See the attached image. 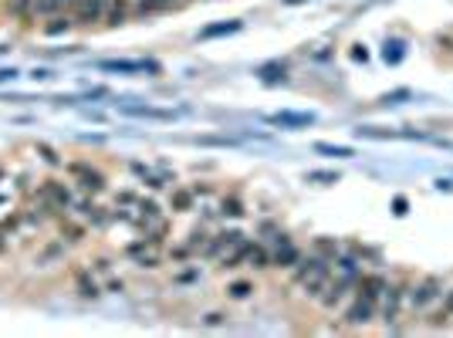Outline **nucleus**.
Listing matches in <instances>:
<instances>
[{"label":"nucleus","mask_w":453,"mask_h":338,"mask_svg":"<svg viewBox=\"0 0 453 338\" xmlns=\"http://www.w3.org/2000/svg\"><path fill=\"white\" fill-rule=\"evenodd\" d=\"M331 281V261H325V257H318V254H301V261L295 264V284H301L305 288V294H312V298H322V291L329 288Z\"/></svg>","instance_id":"nucleus-1"},{"label":"nucleus","mask_w":453,"mask_h":338,"mask_svg":"<svg viewBox=\"0 0 453 338\" xmlns=\"http://www.w3.org/2000/svg\"><path fill=\"white\" fill-rule=\"evenodd\" d=\"M440 294H443V277L430 274V277H423L413 291H406V305L413 311H426L433 301H440Z\"/></svg>","instance_id":"nucleus-2"},{"label":"nucleus","mask_w":453,"mask_h":338,"mask_svg":"<svg viewBox=\"0 0 453 338\" xmlns=\"http://www.w3.org/2000/svg\"><path fill=\"white\" fill-rule=\"evenodd\" d=\"M403 305H406V284H386V291H382V322H386V328L399 322Z\"/></svg>","instance_id":"nucleus-3"},{"label":"nucleus","mask_w":453,"mask_h":338,"mask_svg":"<svg viewBox=\"0 0 453 338\" xmlns=\"http://www.w3.org/2000/svg\"><path fill=\"white\" fill-rule=\"evenodd\" d=\"M37 197L45 200V210H71V193L58 180H45L41 190H37Z\"/></svg>","instance_id":"nucleus-4"},{"label":"nucleus","mask_w":453,"mask_h":338,"mask_svg":"<svg viewBox=\"0 0 453 338\" xmlns=\"http://www.w3.org/2000/svg\"><path fill=\"white\" fill-rule=\"evenodd\" d=\"M75 24H81V28H88V24H95V21H105V11H109V0H75Z\"/></svg>","instance_id":"nucleus-5"},{"label":"nucleus","mask_w":453,"mask_h":338,"mask_svg":"<svg viewBox=\"0 0 453 338\" xmlns=\"http://www.w3.org/2000/svg\"><path fill=\"white\" fill-rule=\"evenodd\" d=\"M68 173L78 176V186L85 193H102V190H105V176H102L98 169H92L88 163H68Z\"/></svg>","instance_id":"nucleus-6"},{"label":"nucleus","mask_w":453,"mask_h":338,"mask_svg":"<svg viewBox=\"0 0 453 338\" xmlns=\"http://www.w3.org/2000/svg\"><path fill=\"white\" fill-rule=\"evenodd\" d=\"M375 315V301H369V298H355L352 305H348V311H345V325L348 328H359V325H369Z\"/></svg>","instance_id":"nucleus-7"},{"label":"nucleus","mask_w":453,"mask_h":338,"mask_svg":"<svg viewBox=\"0 0 453 338\" xmlns=\"http://www.w3.org/2000/svg\"><path fill=\"white\" fill-rule=\"evenodd\" d=\"M244 240V233H237V231H227V233H217V240H210V244L204 247V254L206 257H220L223 250H234L237 244Z\"/></svg>","instance_id":"nucleus-8"},{"label":"nucleus","mask_w":453,"mask_h":338,"mask_svg":"<svg viewBox=\"0 0 453 338\" xmlns=\"http://www.w3.org/2000/svg\"><path fill=\"white\" fill-rule=\"evenodd\" d=\"M386 284H389V281H386L382 274H362L355 288L362 291V298H369V301H379V298H382V291H386Z\"/></svg>","instance_id":"nucleus-9"},{"label":"nucleus","mask_w":453,"mask_h":338,"mask_svg":"<svg viewBox=\"0 0 453 338\" xmlns=\"http://www.w3.org/2000/svg\"><path fill=\"white\" fill-rule=\"evenodd\" d=\"M102 71H119V75H136V71H159L153 62H102Z\"/></svg>","instance_id":"nucleus-10"},{"label":"nucleus","mask_w":453,"mask_h":338,"mask_svg":"<svg viewBox=\"0 0 453 338\" xmlns=\"http://www.w3.org/2000/svg\"><path fill=\"white\" fill-rule=\"evenodd\" d=\"M75 291H78L81 298H92L95 301V298H102V294H105V288L92 277V271H78V274H75Z\"/></svg>","instance_id":"nucleus-11"},{"label":"nucleus","mask_w":453,"mask_h":338,"mask_svg":"<svg viewBox=\"0 0 453 338\" xmlns=\"http://www.w3.org/2000/svg\"><path fill=\"white\" fill-rule=\"evenodd\" d=\"M129 14H132L129 0H109V11H105V24H109V28H119V24H125V21H129Z\"/></svg>","instance_id":"nucleus-12"},{"label":"nucleus","mask_w":453,"mask_h":338,"mask_svg":"<svg viewBox=\"0 0 453 338\" xmlns=\"http://www.w3.org/2000/svg\"><path fill=\"white\" fill-rule=\"evenodd\" d=\"M298 261H301V250L288 240V244H281L278 247V254L271 257V267H295Z\"/></svg>","instance_id":"nucleus-13"},{"label":"nucleus","mask_w":453,"mask_h":338,"mask_svg":"<svg viewBox=\"0 0 453 338\" xmlns=\"http://www.w3.org/2000/svg\"><path fill=\"white\" fill-rule=\"evenodd\" d=\"M64 7H75V0H34V17H51V14H61Z\"/></svg>","instance_id":"nucleus-14"},{"label":"nucleus","mask_w":453,"mask_h":338,"mask_svg":"<svg viewBox=\"0 0 453 338\" xmlns=\"http://www.w3.org/2000/svg\"><path fill=\"white\" fill-rule=\"evenodd\" d=\"M271 122L274 125H312L314 115L312 112H278V115H271Z\"/></svg>","instance_id":"nucleus-15"},{"label":"nucleus","mask_w":453,"mask_h":338,"mask_svg":"<svg viewBox=\"0 0 453 338\" xmlns=\"http://www.w3.org/2000/svg\"><path fill=\"white\" fill-rule=\"evenodd\" d=\"M247 267H254V271H264V267H271V254H267L264 247H257V244H250L247 247Z\"/></svg>","instance_id":"nucleus-16"},{"label":"nucleus","mask_w":453,"mask_h":338,"mask_svg":"<svg viewBox=\"0 0 453 338\" xmlns=\"http://www.w3.org/2000/svg\"><path fill=\"white\" fill-rule=\"evenodd\" d=\"M172 4H180V0H136V14H156V11H166V7H172Z\"/></svg>","instance_id":"nucleus-17"},{"label":"nucleus","mask_w":453,"mask_h":338,"mask_svg":"<svg viewBox=\"0 0 453 338\" xmlns=\"http://www.w3.org/2000/svg\"><path fill=\"white\" fill-rule=\"evenodd\" d=\"M314 254L335 264V257H339L342 250H339V244H335V240H325V237H318V240H314Z\"/></svg>","instance_id":"nucleus-18"},{"label":"nucleus","mask_w":453,"mask_h":338,"mask_svg":"<svg viewBox=\"0 0 453 338\" xmlns=\"http://www.w3.org/2000/svg\"><path fill=\"white\" fill-rule=\"evenodd\" d=\"M314 153H322V156H335V159H352V149L348 146H325V142H314Z\"/></svg>","instance_id":"nucleus-19"},{"label":"nucleus","mask_w":453,"mask_h":338,"mask_svg":"<svg viewBox=\"0 0 453 338\" xmlns=\"http://www.w3.org/2000/svg\"><path fill=\"white\" fill-rule=\"evenodd\" d=\"M71 24H75V17L58 14V17H54V24H45V34H47V37H58V34H64Z\"/></svg>","instance_id":"nucleus-20"},{"label":"nucleus","mask_w":453,"mask_h":338,"mask_svg":"<svg viewBox=\"0 0 453 338\" xmlns=\"http://www.w3.org/2000/svg\"><path fill=\"white\" fill-rule=\"evenodd\" d=\"M234 31H240V21H230V24H217V28H206L200 37H204V41H210V37H220V34H234Z\"/></svg>","instance_id":"nucleus-21"},{"label":"nucleus","mask_w":453,"mask_h":338,"mask_svg":"<svg viewBox=\"0 0 453 338\" xmlns=\"http://www.w3.org/2000/svg\"><path fill=\"white\" fill-rule=\"evenodd\" d=\"M61 240H68V244H78V240H85V227H75V223H61Z\"/></svg>","instance_id":"nucleus-22"},{"label":"nucleus","mask_w":453,"mask_h":338,"mask_svg":"<svg viewBox=\"0 0 453 338\" xmlns=\"http://www.w3.org/2000/svg\"><path fill=\"white\" fill-rule=\"evenodd\" d=\"M227 291H230V298H234V301H244V298H250L254 284H250V281H234V284H230Z\"/></svg>","instance_id":"nucleus-23"},{"label":"nucleus","mask_w":453,"mask_h":338,"mask_svg":"<svg viewBox=\"0 0 453 338\" xmlns=\"http://www.w3.org/2000/svg\"><path fill=\"white\" fill-rule=\"evenodd\" d=\"M193 206V190H176L172 193V210H189Z\"/></svg>","instance_id":"nucleus-24"},{"label":"nucleus","mask_w":453,"mask_h":338,"mask_svg":"<svg viewBox=\"0 0 453 338\" xmlns=\"http://www.w3.org/2000/svg\"><path fill=\"white\" fill-rule=\"evenodd\" d=\"M220 214H227V216H240V214H244V203L237 200V197H230V200H223V203H220Z\"/></svg>","instance_id":"nucleus-25"},{"label":"nucleus","mask_w":453,"mask_h":338,"mask_svg":"<svg viewBox=\"0 0 453 338\" xmlns=\"http://www.w3.org/2000/svg\"><path fill=\"white\" fill-rule=\"evenodd\" d=\"M37 153H41V159H45L47 166H61V156L54 153L51 146H45V142H37Z\"/></svg>","instance_id":"nucleus-26"},{"label":"nucleus","mask_w":453,"mask_h":338,"mask_svg":"<svg viewBox=\"0 0 453 338\" xmlns=\"http://www.w3.org/2000/svg\"><path fill=\"white\" fill-rule=\"evenodd\" d=\"M11 7H14L17 17H28L34 11V0H11Z\"/></svg>","instance_id":"nucleus-27"},{"label":"nucleus","mask_w":453,"mask_h":338,"mask_svg":"<svg viewBox=\"0 0 453 338\" xmlns=\"http://www.w3.org/2000/svg\"><path fill=\"white\" fill-rule=\"evenodd\" d=\"M204 325L206 328H220V325H227V315H220V311H210L204 318Z\"/></svg>","instance_id":"nucleus-28"},{"label":"nucleus","mask_w":453,"mask_h":338,"mask_svg":"<svg viewBox=\"0 0 453 338\" xmlns=\"http://www.w3.org/2000/svg\"><path fill=\"white\" fill-rule=\"evenodd\" d=\"M450 315H453V291H450V298H447V308H443V311L437 315V322H447Z\"/></svg>","instance_id":"nucleus-29"},{"label":"nucleus","mask_w":453,"mask_h":338,"mask_svg":"<svg viewBox=\"0 0 453 338\" xmlns=\"http://www.w3.org/2000/svg\"><path fill=\"white\" fill-rule=\"evenodd\" d=\"M95 271H98V274H109L112 261H109V257H98V261H95Z\"/></svg>","instance_id":"nucleus-30"},{"label":"nucleus","mask_w":453,"mask_h":338,"mask_svg":"<svg viewBox=\"0 0 453 338\" xmlns=\"http://www.w3.org/2000/svg\"><path fill=\"white\" fill-rule=\"evenodd\" d=\"M105 291H115V294L125 291V281H122V277H115V281H109V284H105Z\"/></svg>","instance_id":"nucleus-31"},{"label":"nucleus","mask_w":453,"mask_h":338,"mask_svg":"<svg viewBox=\"0 0 453 338\" xmlns=\"http://www.w3.org/2000/svg\"><path fill=\"white\" fill-rule=\"evenodd\" d=\"M312 180H325V183H339L335 173H312Z\"/></svg>","instance_id":"nucleus-32"},{"label":"nucleus","mask_w":453,"mask_h":338,"mask_svg":"<svg viewBox=\"0 0 453 338\" xmlns=\"http://www.w3.org/2000/svg\"><path fill=\"white\" fill-rule=\"evenodd\" d=\"M17 78V68H0V81H14Z\"/></svg>","instance_id":"nucleus-33"},{"label":"nucleus","mask_w":453,"mask_h":338,"mask_svg":"<svg viewBox=\"0 0 453 338\" xmlns=\"http://www.w3.org/2000/svg\"><path fill=\"white\" fill-rule=\"evenodd\" d=\"M0 247H4V240H0Z\"/></svg>","instance_id":"nucleus-34"}]
</instances>
